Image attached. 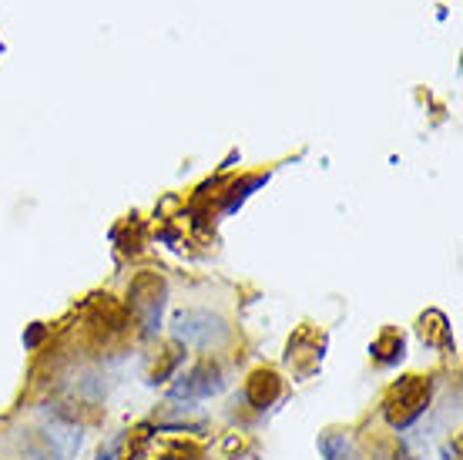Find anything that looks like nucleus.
I'll return each instance as SVG.
<instances>
[{
	"label": "nucleus",
	"mask_w": 463,
	"mask_h": 460,
	"mask_svg": "<svg viewBox=\"0 0 463 460\" xmlns=\"http://www.w3.org/2000/svg\"><path fill=\"white\" fill-rule=\"evenodd\" d=\"M279 397V380L272 377V373H255L252 383H249V400L262 410V407H269V403Z\"/></svg>",
	"instance_id": "obj_5"
},
{
	"label": "nucleus",
	"mask_w": 463,
	"mask_h": 460,
	"mask_svg": "<svg viewBox=\"0 0 463 460\" xmlns=\"http://www.w3.org/2000/svg\"><path fill=\"white\" fill-rule=\"evenodd\" d=\"M188 450L178 447V444H168V440H151L148 447L138 450L135 460H185Z\"/></svg>",
	"instance_id": "obj_6"
},
{
	"label": "nucleus",
	"mask_w": 463,
	"mask_h": 460,
	"mask_svg": "<svg viewBox=\"0 0 463 460\" xmlns=\"http://www.w3.org/2000/svg\"><path fill=\"white\" fill-rule=\"evenodd\" d=\"M98 460H115V450H108V454H101Z\"/></svg>",
	"instance_id": "obj_8"
},
{
	"label": "nucleus",
	"mask_w": 463,
	"mask_h": 460,
	"mask_svg": "<svg viewBox=\"0 0 463 460\" xmlns=\"http://www.w3.org/2000/svg\"><path fill=\"white\" fill-rule=\"evenodd\" d=\"M323 454L326 460H356L353 454V444L346 437H326L323 440Z\"/></svg>",
	"instance_id": "obj_7"
},
{
	"label": "nucleus",
	"mask_w": 463,
	"mask_h": 460,
	"mask_svg": "<svg viewBox=\"0 0 463 460\" xmlns=\"http://www.w3.org/2000/svg\"><path fill=\"white\" fill-rule=\"evenodd\" d=\"M162 296H165L162 279L151 286V296H145V292H141V286H135V292H131V306H135L141 326H145L148 333H155V326H158V316H162Z\"/></svg>",
	"instance_id": "obj_4"
},
{
	"label": "nucleus",
	"mask_w": 463,
	"mask_h": 460,
	"mask_svg": "<svg viewBox=\"0 0 463 460\" xmlns=\"http://www.w3.org/2000/svg\"><path fill=\"white\" fill-rule=\"evenodd\" d=\"M427 397H430V387H423V383H403V387L396 390V403H403V407H393V410H386L390 424L400 426V430H403V426H410L420 414H423V407H427ZM390 403H393V400H390Z\"/></svg>",
	"instance_id": "obj_3"
},
{
	"label": "nucleus",
	"mask_w": 463,
	"mask_h": 460,
	"mask_svg": "<svg viewBox=\"0 0 463 460\" xmlns=\"http://www.w3.org/2000/svg\"><path fill=\"white\" fill-rule=\"evenodd\" d=\"M172 336L192 350H215L229 340V326L209 310H182L172 320Z\"/></svg>",
	"instance_id": "obj_1"
},
{
	"label": "nucleus",
	"mask_w": 463,
	"mask_h": 460,
	"mask_svg": "<svg viewBox=\"0 0 463 460\" xmlns=\"http://www.w3.org/2000/svg\"><path fill=\"white\" fill-rule=\"evenodd\" d=\"M225 390V380H222L219 363H198L182 377V380L172 387V400H185V403H198L209 400L215 393Z\"/></svg>",
	"instance_id": "obj_2"
}]
</instances>
